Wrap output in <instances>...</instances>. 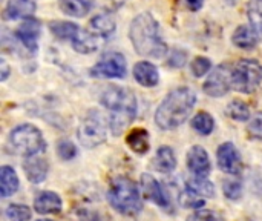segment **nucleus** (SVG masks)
<instances>
[{"label":"nucleus","mask_w":262,"mask_h":221,"mask_svg":"<svg viewBox=\"0 0 262 221\" xmlns=\"http://www.w3.org/2000/svg\"><path fill=\"white\" fill-rule=\"evenodd\" d=\"M129 37L137 52L143 57L161 58L167 54V45L163 38L160 25L149 12H141L132 20Z\"/></svg>","instance_id":"f257e3e1"},{"label":"nucleus","mask_w":262,"mask_h":221,"mask_svg":"<svg viewBox=\"0 0 262 221\" xmlns=\"http://www.w3.org/2000/svg\"><path fill=\"white\" fill-rule=\"evenodd\" d=\"M101 103L109 111V128L114 135H120L137 115V97L130 89L111 86L103 92Z\"/></svg>","instance_id":"f03ea898"},{"label":"nucleus","mask_w":262,"mask_h":221,"mask_svg":"<svg viewBox=\"0 0 262 221\" xmlns=\"http://www.w3.org/2000/svg\"><path fill=\"white\" fill-rule=\"evenodd\" d=\"M195 105L196 94L189 88H178L167 94L158 106L155 112V123L164 131H172L189 118Z\"/></svg>","instance_id":"7ed1b4c3"},{"label":"nucleus","mask_w":262,"mask_h":221,"mask_svg":"<svg viewBox=\"0 0 262 221\" xmlns=\"http://www.w3.org/2000/svg\"><path fill=\"white\" fill-rule=\"evenodd\" d=\"M107 200L117 212L127 217H137L143 209L138 186L127 177H117L112 180L107 191Z\"/></svg>","instance_id":"20e7f679"},{"label":"nucleus","mask_w":262,"mask_h":221,"mask_svg":"<svg viewBox=\"0 0 262 221\" xmlns=\"http://www.w3.org/2000/svg\"><path fill=\"white\" fill-rule=\"evenodd\" d=\"M8 143L14 154L21 155L25 158L40 155L46 148L41 131L29 123H23L14 128L9 134Z\"/></svg>","instance_id":"39448f33"},{"label":"nucleus","mask_w":262,"mask_h":221,"mask_svg":"<svg viewBox=\"0 0 262 221\" xmlns=\"http://www.w3.org/2000/svg\"><path fill=\"white\" fill-rule=\"evenodd\" d=\"M262 82V65L258 60L246 58L239 60L233 66L232 74V85L233 89L243 94H252L255 92Z\"/></svg>","instance_id":"423d86ee"},{"label":"nucleus","mask_w":262,"mask_h":221,"mask_svg":"<svg viewBox=\"0 0 262 221\" xmlns=\"http://www.w3.org/2000/svg\"><path fill=\"white\" fill-rule=\"evenodd\" d=\"M78 140L86 148H97L107 138V125L101 114L91 111L78 126Z\"/></svg>","instance_id":"0eeeda50"},{"label":"nucleus","mask_w":262,"mask_h":221,"mask_svg":"<svg viewBox=\"0 0 262 221\" xmlns=\"http://www.w3.org/2000/svg\"><path fill=\"white\" fill-rule=\"evenodd\" d=\"M126 58L120 52H106L98 63H95L89 74L94 78H123L126 75Z\"/></svg>","instance_id":"6e6552de"},{"label":"nucleus","mask_w":262,"mask_h":221,"mask_svg":"<svg viewBox=\"0 0 262 221\" xmlns=\"http://www.w3.org/2000/svg\"><path fill=\"white\" fill-rule=\"evenodd\" d=\"M232 74L233 66L232 65H220L216 66L207 77L204 83V92L210 97H223L226 95L232 88Z\"/></svg>","instance_id":"1a4fd4ad"},{"label":"nucleus","mask_w":262,"mask_h":221,"mask_svg":"<svg viewBox=\"0 0 262 221\" xmlns=\"http://www.w3.org/2000/svg\"><path fill=\"white\" fill-rule=\"evenodd\" d=\"M141 188L144 195L154 202L157 206H160L164 211H170L172 209V202L169 194L166 192L164 186L150 174H143L141 175Z\"/></svg>","instance_id":"9d476101"},{"label":"nucleus","mask_w":262,"mask_h":221,"mask_svg":"<svg viewBox=\"0 0 262 221\" xmlns=\"http://www.w3.org/2000/svg\"><path fill=\"white\" fill-rule=\"evenodd\" d=\"M216 157H218V166L223 172L235 175L241 171V166H243L241 154L233 143H229V142L223 143L218 148Z\"/></svg>","instance_id":"9b49d317"},{"label":"nucleus","mask_w":262,"mask_h":221,"mask_svg":"<svg viewBox=\"0 0 262 221\" xmlns=\"http://www.w3.org/2000/svg\"><path fill=\"white\" fill-rule=\"evenodd\" d=\"M187 166L195 177L206 178L210 172V158L203 146H192L187 152Z\"/></svg>","instance_id":"f8f14e48"},{"label":"nucleus","mask_w":262,"mask_h":221,"mask_svg":"<svg viewBox=\"0 0 262 221\" xmlns=\"http://www.w3.org/2000/svg\"><path fill=\"white\" fill-rule=\"evenodd\" d=\"M38 35H40V23L37 20L32 18H26L15 31V37L17 40L29 51V52H35L38 48Z\"/></svg>","instance_id":"ddd939ff"},{"label":"nucleus","mask_w":262,"mask_h":221,"mask_svg":"<svg viewBox=\"0 0 262 221\" xmlns=\"http://www.w3.org/2000/svg\"><path fill=\"white\" fill-rule=\"evenodd\" d=\"M63 208L61 198L51 191H43L40 192L35 200H34V209L38 214L48 215V214H58Z\"/></svg>","instance_id":"4468645a"},{"label":"nucleus","mask_w":262,"mask_h":221,"mask_svg":"<svg viewBox=\"0 0 262 221\" xmlns=\"http://www.w3.org/2000/svg\"><path fill=\"white\" fill-rule=\"evenodd\" d=\"M23 169H25V174H26L29 182L41 183L48 177L49 165H48V162L45 158H41L40 155H35V157H29V158L25 160Z\"/></svg>","instance_id":"2eb2a0df"},{"label":"nucleus","mask_w":262,"mask_h":221,"mask_svg":"<svg viewBox=\"0 0 262 221\" xmlns=\"http://www.w3.org/2000/svg\"><path fill=\"white\" fill-rule=\"evenodd\" d=\"M134 78L146 88H154L160 82L158 69L150 62H138L134 66Z\"/></svg>","instance_id":"dca6fc26"},{"label":"nucleus","mask_w":262,"mask_h":221,"mask_svg":"<svg viewBox=\"0 0 262 221\" xmlns=\"http://www.w3.org/2000/svg\"><path fill=\"white\" fill-rule=\"evenodd\" d=\"M35 11L34 0H8L5 8V18L8 20H18L28 18Z\"/></svg>","instance_id":"f3484780"},{"label":"nucleus","mask_w":262,"mask_h":221,"mask_svg":"<svg viewBox=\"0 0 262 221\" xmlns=\"http://www.w3.org/2000/svg\"><path fill=\"white\" fill-rule=\"evenodd\" d=\"M101 42H103V38L98 37L97 34L91 32L89 29H84V31L80 29L77 37L72 40V46L80 54H91L100 48Z\"/></svg>","instance_id":"a211bd4d"},{"label":"nucleus","mask_w":262,"mask_h":221,"mask_svg":"<svg viewBox=\"0 0 262 221\" xmlns=\"http://www.w3.org/2000/svg\"><path fill=\"white\" fill-rule=\"evenodd\" d=\"M89 31L106 40L115 31V20L111 14H98L89 22Z\"/></svg>","instance_id":"6ab92c4d"},{"label":"nucleus","mask_w":262,"mask_h":221,"mask_svg":"<svg viewBox=\"0 0 262 221\" xmlns=\"http://www.w3.org/2000/svg\"><path fill=\"white\" fill-rule=\"evenodd\" d=\"M233 43L238 46V48H243V49H252L258 45L259 42V35L256 34V31L252 28V26H247V25H241L236 28V31L233 32V37H232Z\"/></svg>","instance_id":"aec40b11"},{"label":"nucleus","mask_w":262,"mask_h":221,"mask_svg":"<svg viewBox=\"0 0 262 221\" xmlns=\"http://www.w3.org/2000/svg\"><path fill=\"white\" fill-rule=\"evenodd\" d=\"M18 177L11 166L0 168V195L3 198L11 197L18 189Z\"/></svg>","instance_id":"412c9836"},{"label":"nucleus","mask_w":262,"mask_h":221,"mask_svg":"<svg viewBox=\"0 0 262 221\" xmlns=\"http://www.w3.org/2000/svg\"><path fill=\"white\" fill-rule=\"evenodd\" d=\"M155 168L160 172L169 174L177 168V155L173 152L172 148L169 146H161L158 148L157 154H155V162H154Z\"/></svg>","instance_id":"4be33fe9"},{"label":"nucleus","mask_w":262,"mask_h":221,"mask_svg":"<svg viewBox=\"0 0 262 221\" xmlns=\"http://www.w3.org/2000/svg\"><path fill=\"white\" fill-rule=\"evenodd\" d=\"M58 6L64 14L80 18L91 11L92 3L91 0H58Z\"/></svg>","instance_id":"5701e85b"},{"label":"nucleus","mask_w":262,"mask_h":221,"mask_svg":"<svg viewBox=\"0 0 262 221\" xmlns=\"http://www.w3.org/2000/svg\"><path fill=\"white\" fill-rule=\"evenodd\" d=\"M127 145L129 148L137 154H146L149 151V132L146 129H134L127 135Z\"/></svg>","instance_id":"b1692460"},{"label":"nucleus","mask_w":262,"mask_h":221,"mask_svg":"<svg viewBox=\"0 0 262 221\" xmlns=\"http://www.w3.org/2000/svg\"><path fill=\"white\" fill-rule=\"evenodd\" d=\"M49 29L55 37L63 38V40L69 38L71 42L80 32V28L75 23H71V22H52V23H49Z\"/></svg>","instance_id":"393cba45"},{"label":"nucleus","mask_w":262,"mask_h":221,"mask_svg":"<svg viewBox=\"0 0 262 221\" xmlns=\"http://www.w3.org/2000/svg\"><path fill=\"white\" fill-rule=\"evenodd\" d=\"M186 188H189L190 191L196 192L203 198L215 197V186H213V183L206 180V178H203V177H193V178L187 180Z\"/></svg>","instance_id":"a878e982"},{"label":"nucleus","mask_w":262,"mask_h":221,"mask_svg":"<svg viewBox=\"0 0 262 221\" xmlns=\"http://www.w3.org/2000/svg\"><path fill=\"white\" fill-rule=\"evenodd\" d=\"M247 15L252 23V28L262 37V0H250L247 5Z\"/></svg>","instance_id":"bb28decb"},{"label":"nucleus","mask_w":262,"mask_h":221,"mask_svg":"<svg viewBox=\"0 0 262 221\" xmlns=\"http://www.w3.org/2000/svg\"><path fill=\"white\" fill-rule=\"evenodd\" d=\"M192 128L200 132L201 135H209L212 134L213 128H215V120L210 114L207 112H200L193 117L192 120Z\"/></svg>","instance_id":"cd10ccee"},{"label":"nucleus","mask_w":262,"mask_h":221,"mask_svg":"<svg viewBox=\"0 0 262 221\" xmlns=\"http://www.w3.org/2000/svg\"><path fill=\"white\" fill-rule=\"evenodd\" d=\"M226 114L233 118V120H238V122H247L250 118V108L244 103V102H239V100H233L227 105L226 108Z\"/></svg>","instance_id":"c85d7f7f"},{"label":"nucleus","mask_w":262,"mask_h":221,"mask_svg":"<svg viewBox=\"0 0 262 221\" xmlns=\"http://www.w3.org/2000/svg\"><path fill=\"white\" fill-rule=\"evenodd\" d=\"M206 203V198H203L201 195H198L196 192L190 191L189 188H186L181 195H180V205L189 209H201Z\"/></svg>","instance_id":"c756f323"},{"label":"nucleus","mask_w":262,"mask_h":221,"mask_svg":"<svg viewBox=\"0 0 262 221\" xmlns=\"http://www.w3.org/2000/svg\"><path fill=\"white\" fill-rule=\"evenodd\" d=\"M5 215L8 221H29L32 212L25 205H9L5 211Z\"/></svg>","instance_id":"7c9ffc66"},{"label":"nucleus","mask_w":262,"mask_h":221,"mask_svg":"<svg viewBox=\"0 0 262 221\" xmlns=\"http://www.w3.org/2000/svg\"><path fill=\"white\" fill-rule=\"evenodd\" d=\"M223 192L229 200H238L243 195V186L238 180H226Z\"/></svg>","instance_id":"2f4dec72"},{"label":"nucleus","mask_w":262,"mask_h":221,"mask_svg":"<svg viewBox=\"0 0 262 221\" xmlns=\"http://www.w3.org/2000/svg\"><path fill=\"white\" fill-rule=\"evenodd\" d=\"M57 154H58V157L61 160H66L68 162V160H72L77 155V148L71 142L64 140V142H60L57 145Z\"/></svg>","instance_id":"473e14b6"},{"label":"nucleus","mask_w":262,"mask_h":221,"mask_svg":"<svg viewBox=\"0 0 262 221\" xmlns=\"http://www.w3.org/2000/svg\"><path fill=\"white\" fill-rule=\"evenodd\" d=\"M187 221H223L221 215L213 212V211H209V209H198L195 211Z\"/></svg>","instance_id":"72a5a7b5"},{"label":"nucleus","mask_w":262,"mask_h":221,"mask_svg":"<svg viewBox=\"0 0 262 221\" xmlns=\"http://www.w3.org/2000/svg\"><path fill=\"white\" fill-rule=\"evenodd\" d=\"M210 66H212V63H210L209 58H206V57H196L192 62V72H193L195 77H203L204 74L209 72Z\"/></svg>","instance_id":"f704fd0d"},{"label":"nucleus","mask_w":262,"mask_h":221,"mask_svg":"<svg viewBox=\"0 0 262 221\" xmlns=\"http://www.w3.org/2000/svg\"><path fill=\"white\" fill-rule=\"evenodd\" d=\"M249 134L253 138L262 140V112L252 118V122L249 125Z\"/></svg>","instance_id":"c9c22d12"},{"label":"nucleus","mask_w":262,"mask_h":221,"mask_svg":"<svg viewBox=\"0 0 262 221\" xmlns=\"http://www.w3.org/2000/svg\"><path fill=\"white\" fill-rule=\"evenodd\" d=\"M186 58H187V54L181 49H175L169 58V66L172 68H180L186 63Z\"/></svg>","instance_id":"e433bc0d"},{"label":"nucleus","mask_w":262,"mask_h":221,"mask_svg":"<svg viewBox=\"0 0 262 221\" xmlns=\"http://www.w3.org/2000/svg\"><path fill=\"white\" fill-rule=\"evenodd\" d=\"M0 69H2V71H0V74H2V75H0V80L5 82V80L8 78V75H9V66H8V63H6L5 58L0 60Z\"/></svg>","instance_id":"4c0bfd02"},{"label":"nucleus","mask_w":262,"mask_h":221,"mask_svg":"<svg viewBox=\"0 0 262 221\" xmlns=\"http://www.w3.org/2000/svg\"><path fill=\"white\" fill-rule=\"evenodd\" d=\"M184 2H186L187 8H189L190 11H198V9H201V6H203V3H204V0H184Z\"/></svg>","instance_id":"58836bf2"},{"label":"nucleus","mask_w":262,"mask_h":221,"mask_svg":"<svg viewBox=\"0 0 262 221\" xmlns=\"http://www.w3.org/2000/svg\"><path fill=\"white\" fill-rule=\"evenodd\" d=\"M37 221H49V220H37Z\"/></svg>","instance_id":"ea45409f"}]
</instances>
